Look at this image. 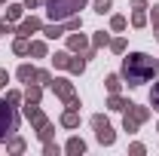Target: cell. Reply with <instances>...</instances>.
Segmentation results:
<instances>
[{
	"mask_svg": "<svg viewBox=\"0 0 159 156\" xmlns=\"http://www.w3.org/2000/svg\"><path fill=\"white\" fill-rule=\"evenodd\" d=\"M25 119H28L34 129H40V126H46V122H49L46 113H43V107H40V104H28V101H25Z\"/></svg>",
	"mask_w": 159,
	"mask_h": 156,
	"instance_id": "7",
	"label": "cell"
},
{
	"mask_svg": "<svg viewBox=\"0 0 159 156\" xmlns=\"http://www.w3.org/2000/svg\"><path fill=\"white\" fill-rule=\"evenodd\" d=\"M107 107H110V110H116V113H125V110L132 107V101H129V98H122L119 92H113V95L107 98Z\"/></svg>",
	"mask_w": 159,
	"mask_h": 156,
	"instance_id": "9",
	"label": "cell"
},
{
	"mask_svg": "<svg viewBox=\"0 0 159 156\" xmlns=\"http://www.w3.org/2000/svg\"><path fill=\"white\" fill-rule=\"evenodd\" d=\"M21 12H25V3H9L6 6V16H3V21H19Z\"/></svg>",
	"mask_w": 159,
	"mask_h": 156,
	"instance_id": "18",
	"label": "cell"
},
{
	"mask_svg": "<svg viewBox=\"0 0 159 156\" xmlns=\"http://www.w3.org/2000/svg\"><path fill=\"white\" fill-rule=\"evenodd\" d=\"M89 46H92V43H89V37H86V34H80V31H70V34H67V52L83 55Z\"/></svg>",
	"mask_w": 159,
	"mask_h": 156,
	"instance_id": "6",
	"label": "cell"
},
{
	"mask_svg": "<svg viewBox=\"0 0 159 156\" xmlns=\"http://www.w3.org/2000/svg\"><path fill=\"white\" fill-rule=\"evenodd\" d=\"M34 83H40V86H49V83H52V74H49V71H37Z\"/></svg>",
	"mask_w": 159,
	"mask_h": 156,
	"instance_id": "32",
	"label": "cell"
},
{
	"mask_svg": "<svg viewBox=\"0 0 159 156\" xmlns=\"http://www.w3.org/2000/svg\"><path fill=\"white\" fill-rule=\"evenodd\" d=\"M104 86H107V92L113 95V92H119V86H122V77H119V74H107V77H104Z\"/></svg>",
	"mask_w": 159,
	"mask_h": 156,
	"instance_id": "21",
	"label": "cell"
},
{
	"mask_svg": "<svg viewBox=\"0 0 159 156\" xmlns=\"http://www.w3.org/2000/svg\"><path fill=\"white\" fill-rule=\"evenodd\" d=\"M21 3H25V9H37L40 6V0H21Z\"/></svg>",
	"mask_w": 159,
	"mask_h": 156,
	"instance_id": "37",
	"label": "cell"
},
{
	"mask_svg": "<svg viewBox=\"0 0 159 156\" xmlns=\"http://www.w3.org/2000/svg\"><path fill=\"white\" fill-rule=\"evenodd\" d=\"M92 9H95L98 16H104V12L113 9V0H92Z\"/></svg>",
	"mask_w": 159,
	"mask_h": 156,
	"instance_id": "24",
	"label": "cell"
},
{
	"mask_svg": "<svg viewBox=\"0 0 159 156\" xmlns=\"http://www.w3.org/2000/svg\"><path fill=\"white\" fill-rule=\"evenodd\" d=\"M52 58V67H58V71H67V64H70V52L64 49V52H55V55H49Z\"/></svg>",
	"mask_w": 159,
	"mask_h": 156,
	"instance_id": "20",
	"label": "cell"
},
{
	"mask_svg": "<svg viewBox=\"0 0 159 156\" xmlns=\"http://www.w3.org/2000/svg\"><path fill=\"white\" fill-rule=\"evenodd\" d=\"M129 153H132V156H144V153H147V147H144L141 141H135V144L129 147Z\"/></svg>",
	"mask_w": 159,
	"mask_h": 156,
	"instance_id": "34",
	"label": "cell"
},
{
	"mask_svg": "<svg viewBox=\"0 0 159 156\" xmlns=\"http://www.w3.org/2000/svg\"><path fill=\"white\" fill-rule=\"evenodd\" d=\"M110 52L122 55V52H125V37H113V40H110Z\"/></svg>",
	"mask_w": 159,
	"mask_h": 156,
	"instance_id": "30",
	"label": "cell"
},
{
	"mask_svg": "<svg viewBox=\"0 0 159 156\" xmlns=\"http://www.w3.org/2000/svg\"><path fill=\"white\" fill-rule=\"evenodd\" d=\"M132 28H147V12H144V9H135V12H132Z\"/></svg>",
	"mask_w": 159,
	"mask_h": 156,
	"instance_id": "23",
	"label": "cell"
},
{
	"mask_svg": "<svg viewBox=\"0 0 159 156\" xmlns=\"http://www.w3.org/2000/svg\"><path fill=\"white\" fill-rule=\"evenodd\" d=\"M125 28H129L125 16H110V31H125Z\"/></svg>",
	"mask_w": 159,
	"mask_h": 156,
	"instance_id": "28",
	"label": "cell"
},
{
	"mask_svg": "<svg viewBox=\"0 0 159 156\" xmlns=\"http://www.w3.org/2000/svg\"><path fill=\"white\" fill-rule=\"evenodd\" d=\"M58 153H61V147L52 141V138H49V141H43V156H58Z\"/></svg>",
	"mask_w": 159,
	"mask_h": 156,
	"instance_id": "27",
	"label": "cell"
},
{
	"mask_svg": "<svg viewBox=\"0 0 159 156\" xmlns=\"http://www.w3.org/2000/svg\"><path fill=\"white\" fill-rule=\"evenodd\" d=\"M67 71H70V74H83V71H86V58H83V55H80V58H74V55H70V64H67Z\"/></svg>",
	"mask_w": 159,
	"mask_h": 156,
	"instance_id": "22",
	"label": "cell"
},
{
	"mask_svg": "<svg viewBox=\"0 0 159 156\" xmlns=\"http://www.w3.org/2000/svg\"><path fill=\"white\" fill-rule=\"evenodd\" d=\"M25 147H28V141L19 135H12V138H6V153H25Z\"/></svg>",
	"mask_w": 159,
	"mask_h": 156,
	"instance_id": "16",
	"label": "cell"
},
{
	"mask_svg": "<svg viewBox=\"0 0 159 156\" xmlns=\"http://www.w3.org/2000/svg\"><path fill=\"white\" fill-rule=\"evenodd\" d=\"M132 9H147V0H132Z\"/></svg>",
	"mask_w": 159,
	"mask_h": 156,
	"instance_id": "38",
	"label": "cell"
},
{
	"mask_svg": "<svg viewBox=\"0 0 159 156\" xmlns=\"http://www.w3.org/2000/svg\"><path fill=\"white\" fill-rule=\"evenodd\" d=\"M40 98H43V86H40V83H28L25 101H28V104H40Z\"/></svg>",
	"mask_w": 159,
	"mask_h": 156,
	"instance_id": "11",
	"label": "cell"
},
{
	"mask_svg": "<svg viewBox=\"0 0 159 156\" xmlns=\"http://www.w3.org/2000/svg\"><path fill=\"white\" fill-rule=\"evenodd\" d=\"M16 132H19V110H16L12 101L0 98V141L12 138Z\"/></svg>",
	"mask_w": 159,
	"mask_h": 156,
	"instance_id": "3",
	"label": "cell"
},
{
	"mask_svg": "<svg viewBox=\"0 0 159 156\" xmlns=\"http://www.w3.org/2000/svg\"><path fill=\"white\" fill-rule=\"evenodd\" d=\"M125 113H129V117L135 119V122H147V119H150V107H141V104H132V107H129V110H125Z\"/></svg>",
	"mask_w": 159,
	"mask_h": 156,
	"instance_id": "12",
	"label": "cell"
},
{
	"mask_svg": "<svg viewBox=\"0 0 159 156\" xmlns=\"http://www.w3.org/2000/svg\"><path fill=\"white\" fill-rule=\"evenodd\" d=\"M28 49H31V40L21 37V34H16V40H12V52H16V55H28Z\"/></svg>",
	"mask_w": 159,
	"mask_h": 156,
	"instance_id": "19",
	"label": "cell"
},
{
	"mask_svg": "<svg viewBox=\"0 0 159 156\" xmlns=\"http://www.w3.org/2000/svg\"><path fill=\"white\" fill-rule=\"evenodd\" d=\"M16 77H19V83H34V77H37V67H34V64H19Z\"/></svg>",
	"mask_w": 159,
	"mask_h": 156,
	"instance_id": "14",
	"label": "cell"
},
{
	"mask_svg": "<svg viewBox=\"0 0 159 156\" xmlns=\"http://www.w3.org/2000/svg\"><path fill=\"white\" fill-rule=\"evenodd\" d=\"M156 74H159V61L153 58V55H147V52H129V55L122 58V71H119V77L125 80L132 89L150 83Z\"/></svg>",
	"mask_w": 159,
	"mask_h": 156,
	"instance_id": "1",
	"label": "cell"
},
{
	"mask_svg": "<svg viewBox=\"0 0 159 156\" xmlns=\"http://www.w3.org/2000/svg\"><path fill=\"white\" fill-rule=\"evenodd\" d=\"M92 129H95L98 144H104V147H113V144H116V132H113L110 119L104 117V113H95V117H92Z\"/></svg>",
	"mask_w": 159,
	"mask_h": 156,
	"instance_id": "4",
	"label": "cell"
},
{
	"mask_svg": "<svg viewBox=\"0 0 159 156\" xmlns=\"http://www.w3.org/2000/svg\"><path fill=\"white\" fill-rule=\"evenodd\" d=\"M61 126H64V129H77V126H80V107H64Z\"/></svg>",
	"mask_w": 159,
	"mask_h": 156,
	"instance_id": "10",
	"label": "cell"
},
{
	"mask_svg": "<svg viewBox=\"0 0 159 156\" xmlns=\"http://www.w3.org/2000/svg\"><path fill=\"white\" fill-rule=\"evenodd\" d=\"M0 3H9V0H0Z\"/></svg>",
	"mask_w": 159,
	"mask_h": 156,
	"instance_id": "41",
	"label": "cell"
},
{
	"mask_svg": "<svg viewBox=\"0 0 159 156\" xmlns=\"http://www.w3.org/2000/svg\"><path fill=\"white\" fill-rule=\"evenodd\" d=\"M153 37H156V40H159V25H153Z\"/></svg>",
	"mask_w": 159,
	"mask_h": 156,
	"instance_id": "40",
	"label": "cell"
},
{
	"mask_svg": "<svg viewBox=\"0 0 159 156\" xmlns=\"http://www.w3.org/2000/svg\"><path fill=\"white\" fill-rule=\"evenodd\" d=\"M28 55H34V58H46V55H49V46H46V40H31V49H28Z\"/></svg>",
	"mask_w": 159,
	"mask_h": 156,
	"instance_id": "15",
	"label": "cell"
},
{
	"mask_svg": "<svg viewBox=\"0 0 159 156\" xmlns=\"http://www.w3.org/2000/svg\"><path fill=\"white\" fill-rule=\"evenodd\" d=\"M156 132H159V126H156Z\"/></svg>",
	"mask_w": 159,
	"mask_h": 156,
	"instance_id": "42",
	"label": "cell"
},
{
	"mask_svg": "<svg viewBox=\"0 0 159 156\" xmlns=\"http://www.w3.org/2000/svg\"><path fill=\"white\" fill-rule=\"evenodd\" d=\"M153 25H159V6H153Z\"/></svg>",
	"mask_w": 159,
	"mask_h": 156,
	"instance_id": "39",
	"label": "cell"
},
{
	"mask_svg": "<svg viewBox=\"0 0 159 156\" xmlns=\"http://www.w3.org/2000/svg\"><path fill=\"white\" fill-rule=\"evenodd\" d=\"M49 89H52V92H55V98H61L64 104H70V101L77 98V89H74V83H70L67 77H52Z\"/></svg>",
	"mask_w": 159,
	"mask_h": 156,
	"instance_id": "5",
	"label": "cell"
},
{
	"mask_svg": "<svg viewBox=\"0 0 159 156\" xmlns=\"http://www.w3.org/2000/svg\"><path fill=\"white\" fill-rule=\"evenodd\" d=\"M6 101H12V104H21V101H25V95H21L19 89H9V92H6Z\"/></svg>",
	"mask_w": 159,
	"mask_h": 156,
	"instance_id": "33",
	"label": "cell"
},
{
	"mask_svg": "<svg viewBox=\"0 0 159 156\" xmlns=\"http://www.w3.org/2000/svg\"><path fill=\"white\" fill-rule=\"evenodd\" d=\"M43 34L49 40H58V37H64L67 31H64V21H52V25H43Z\"/></svg>",
	"mask_w": 159,
	"mask_h": 156,
	"instance_id": "13",
	"label": "cell"
},
{
	"mask_svg": "<svg viewBox=\"0 0 159 156\" xmlns=\"http://www.w3.org/2000/svg\"><path fill=\"white\" fill-rule=\"evenodd\" d=\"M92 46H95V49H104V46H110V37H107L104 31H95V37H92Z\"/></svg>",
	"mask_w": 159,
	"mask_h": 156,
	"instance_id": "26",
	"label": "cell"
},
{
	"mask_svg": "<svg viewBox=\"0 0 159 156\" xmlns=\"http://www.w3.org/2000/svg\"><path fill=\"white\" fill-rule=\"evenodd\" d=\"M34 132H37L40 141H49V138L55 135V126H52V122H46V126H40V129H34Z\"/></svg>",
	"mask_w": 159,
	"mask_h": 156,
	"instance_id": "25",
	"label": "cell"
},
{
	"mask_svg": "<svg viewBox=\"0 0 159 156\" xmlns=\"http://www.w3.org/2000/svg\"><path fill=\"white\" fill-rule=\"evenodd\" d=\"M6 83H9V71H6V67H0V89H3Z\"/></svg>",
	"mask_w": 159,
	"mask_h": 156,
	"instance_id": "36",
	"label": "cell"
},
{
	"mask_svg": "<svg viewBox=\"0 0 159 156\" xmlns=\"http://www.w3.org/2000/svg\"><path fill=\"white\" fill-rule=\"evenodd\" d=\"M150 104H153V110H159V83H153V92H150Z\"/></svg>",
	"mask_w": 159,
	"mask_h": 156,
	"instance_id": "35",
	"label": "cell"
},
{
	"mask_svg": "<svg viewBox=\"0 0 159 156\" xmlns=\"http://www.w3.org/2000/svg\"><path fill=\"white\" fill-rule=\"evenodd\" d=\"M122 132H129V135H138V122L129 117V113L122 117Z\"/></svg>",
	"mask_w": 159,
	"mask_h": 156,
	"instance_id": "29",
	"label": "cell"
},
{
	"mask_svg": "<svg viewBox=\"0 0 159 156\" xmlns=\"http://www.w3.org/2000/svg\"><path fill=\"white\" fill-rule=\"evenodd\" d=\"M64 153H70V156L86 153V141H83V138H70V141L64 144Z\"/></svg>",
	"mask_w": 159,
	"mask_h": 156,
	"instance_id": "17",
	"label": "cell"
},
{
	"mask_svg": "<svg viewBox=\"0 0 159 156\" xmlns=\"http://www.w3.org/2000/svg\"><path fill=\"white\" fill-rule=\"evenodd\" d=\"M83 28V19L80 16H70V19H64V31H80Z\"/></svg>",
	"mask_w": 159,
	"mask_h": 156,
	"instance_id": "31",
	"label": "cell"
},
{
	"mask_svg": "<svg viewBox=\"0 0 159 156\" xmlns=\"http://www.w3.org/2000/svg\"><path fill=\"white\" fill-rule=\"evenodd\" d=\"M46 6V16L49 21H64L70 16H80V9L89 3V0H40Z\"/></svg>",
	"mask_w": 159,
	"mask_h": 156,
	"instance_id": "2",
	"label": "cell"
},
{
	"mask_svg": "<svg viewBox=\"0 0 159 156\" xmlns=\"http://www.w3.org/2000/svg\"><path fill=\"white\" fill-rule=\"evenodd\" d=\"M37 31H43V21H40L37 16H28V19H21L19 25H16V34H21V37H31V34H37Z\"/></svg>",
	"mask_w": 159,
	"mask_h": 156,
	"instance_id": "8",
	"label": "cell"
}]
</instances>
